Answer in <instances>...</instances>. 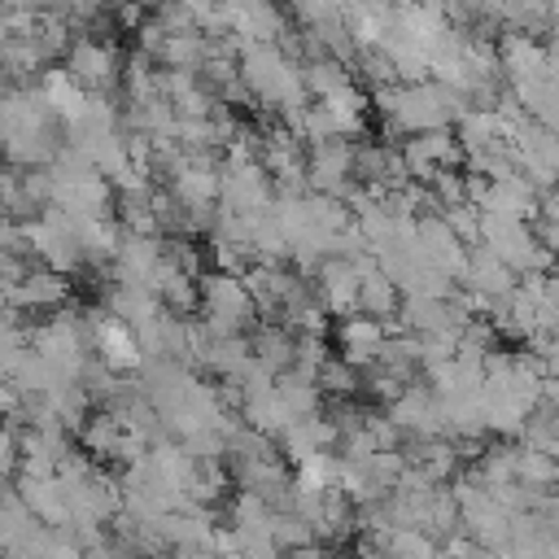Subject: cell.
<instances>
[{"instance_id": "6da1fadb", "label": "cell", "mask_w": 559, "mask_h": 559, "mask_svg": "<svg viewBox=\"0 0 559 559\" xmlns=\"http://www.w3.org/2000/svg\"><path fill=\"white\" fill-rule=\"evenodd\" d=\"M376 114L384 118V127L393 135H419V131H437V127H459V118L472 109L467 92L441 83V79H424V83H389L380 92H371Z\"/></svg>"}, {"instance_id": "7a4b0ae2", "label": "cell", "mask_w": 559, "mask_h": 559, "mask_svg": "<svg viewBox=\"0 0 559 559\" xmlns=\"http://www.w3.org/2000/svg\"><path fill=\"white\" fill-rule=\"evenodd\" d=\"M306 179H310V192H328V197H341V201H345L349 188L358 183V179H354V140L336 135V140L310 144Z\"/></svg>"}, {"instance_id": "3957f363", "label": "cell", "mask_w": 559, "mask_h": 559, "mask_svg": "<svg viewBox=\"0 0 559 559\" xmlns=\"http://www.w3.org/2000/svg\"><path fill=\"white\" fill-rule=\"evenodd\" d=\"M66 70L87 87V92H109L122 74V57L109 39H96V35H79L66 52Z\"/></svg>"}, {"instance_id": "277c9868", "label": "cell", "mask_w": 559, "mask_h": 559, "mask_svg": "<svg viewBox=\"0 0 559 559\" xmlns=\"http://www.w3.org/2000/svg\"><path fill=\"white\" fill-rule=\"evenodd\" d=\"M384 411L406 437H445V406H441V397L428 380L406 384V393L397 402H389Z\"/></svg>"}, {"instance_id": "5b68a950", "label": "cell", "mask_w": 559, "mask_h": 559, "mask_svg": "<svg viewBox=\"0 0 559 559\" xmlns=\"http://www.w3.org/2000/svg\"><path fill=\"white\" fill-rule=\"evenodd\" d=\"M166 262V236H135L127 231L122 236V249L114 258V284H127V288H153L157 284V271Z\"/></svg>"}, {"instance_id": "8992f818", "label": "cell", "mask_w": 559, "mask_h": 559, "mask_svg": "<svg viewBox=\"0 0 559 559\" xmlns=\"http://www.w3.org/2000/svg\"><path fill=\"white\" fill-rule=\"evenodd\" d=\"M314 293H319V301L328 306V314H336V319L362 310V275H358V266L345 262V258H328V262L314 271Z\"/></svg>"}, {"instance_id": "52a82bcc", "label": "cell", "mask_w": 559, "mask_h": 559, "mask_svg": "<svg viewBox=\"0 0 559 559\" xmlns=\"http://www.w3.org/2000/svg\"><path fill=\"white\" fill-rule=\"evenodd\" d=\"M336 341H341V358L354 362L358 371H371L380 362V349L389 341V323L384 319H371V314H345L336 323Z\"/></svg>"}, {"instance_id": "ba28073f", "label": "cell", "mask_w": 559, "mask_h": 559, "mask_svg": "<svg viewBox=\"0 0 559 559\" xmlns=\"http://www.w3.org/2000/svg\"><path fill=\"white\" fill-rule=\"evenodd\" d=\"M463 288H472V293H480V297H489V301H502V297H511L515 293V284H520V275L493 253V249H485V245H472L467 249V266H463V280H459Z\"/></svg>"}, {"instance_id": "9c48e42d", "label": "cell", "mask_w": 559, "mask_h": 559, "mask_svg": "<svg viewBox=\"0 0 559 559\" xmlns=\"http://www.w3.org/2000/svg\"><path fill=\"white\" fill-rule=\"evenodd\" d=\"M9 306L13 310H26V314H57L70 297V284L61 271H48V266H35L17 288H4Z\"/></svg>"}, {"instance_id": "30bf717a", "label": "cell", "mask_w": 559, "mask_h": 559, "mask_svg": "<svg viewBox=\"0 0 559 559\" xmlns=\"http://www.w3.org/2000/svg\"><path fill=\"white\" fill-rule=\"evenodd\" d=\"M39 92H44V100H48V109L57 114V122L61 127H70V122H79L83 114H87V100H92V92L66 70V66H57V70H44V79H39Z\"/></svg>"}, {"instance_id": "8fae6325", "label": "cell", "mask_w": 559, "mask_h": 559, "mask_svg": "<svg viewBox=\"0 0 559 559\" xmlns=\"http://www.w3.org/2000/svg\"><path fill=\"white\" fill-rule=\"evenodd\" d=\"M9 485L26 498V507L35 511V520H44V524H52V528L70 524V493H66V485H61L57 476H44V480L17 476V480H9Z\"/></svg>"}, {"instance_id": "7c38bea8", "label": "cell", "mask_w": 559, "mask_h": 559, "mask_svg": "<svg viewBox=\"0 0 559 559\" xmlns=\"http://www.w3.org/2000/svg\"><path fill=\"white\" fill-rule=\"evenodd\" d=\"M397 310H402V288H397V280L384 275V271L362 275V314L389 323V319H397Z\"/></svg>"}, {"instance_id": "4fadbf2b", "label": "cell", "mask_w": 559, "mask_h": 559, "mask_svg": "<svg viewBox=\"0 0 559 559\" xmlns=\"http://www.w3.org/2000/svg\"><path fill=\"white\" fill-rule=\"evenodd\" d=\"M271 533H275V546H280V550H293V546L319 542L314 524H310L297 507H280V511H271Z\"/></svg>"}, {"instance_id": "5bb4252c", "label": "cell", "mask_w": 559, "mask_h": 559, "mask_svg": "<svg viewBox=\"0 0 559 559\" xmlns=\"http://www.w3.org/2000/svg\"><path fill=\"white\" fill-rule=\"evenodd\" d=\"M358 384H362V371H358L354 362H345L341 354H332V358L323 362V371H319V389H323L328 397H349Z\"/></svg>"}, {"instance_id": "9a60e30c", "label": "cell", "mask_w": 559, "mask_h": 559, "mask_svg": "<svg viewBox=\"0 0 559 559\" xmlns=\"http://www.w3.org/2000/svg\"><path fill=\"white\" fill-rule=\"evenodd\" d=\"M428 188H432V197H437V210L463 205V201H467V170L450 166V170H441V175H437Z\"/></svg>"}, {"instance_id": "2e32d148", "label": "cell", "mask_w": 559, "mask_h": 559, "mask_svg": "<svg viewBox=\"0 0 559 559\" xmlns=\"http://www.w3.org/2000/svg\"><path fill=\"white\" fill-rule=\"evenodd\" d=\"M441 214H445V223L454 227V236H459L463 245H480V218H485L480 205L463 201V205H450V210H441Z\"/></svg>"}, {"instance_id": "e0dca14e", "label": "cell", "mask_w": 559, "mask_h": 559, "mask_svg": "<svg viewBox=\"0 0 559 559\" xmlns=\"http://www.w3.org/2000/svg\"><path fill=\"white\" fill-rule=\"evenodd\" d=\"M284 559H328V542H306V546H293V550H284Z\"/></svg>"}, {"instance_id": "ac0fdd59", "label": "cell", "mask_w": 559, "mask_h": 559, "mask_svg": "<svg viewBox=\"0 0 559 559\" xmlns=\"http://www.w3.org/2000/svg\"><path fill=\"white\" fill-rule=\"evenodd\" d=\"M122 559H157V555H144V550H127Z\"/></svg>"}]
</instances>
